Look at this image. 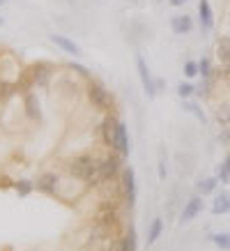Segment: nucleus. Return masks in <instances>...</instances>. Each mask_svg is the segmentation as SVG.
Masks as SVG:
<instances>
[{"mask_svg":"<svg viewBox=\"0 0 230 251\" xmlns=\"http://www.w3.org/2000/svg\"><path fill=\"white\" fill-rule=\"evenodd\" d=\"M230 212V191H221L212 203V214H228Z\"/></svg>","mask_w":230,"mask_h":251,"instance_id":"14","label":"nucleus"},{"mask_svg":"<svg viewBox=\"0 0 230 251\" xmlns=\"http://www.w3.org/2000/svg\"><path fill=\"white\" fill-rule=\"evenodd\" d=\"M216 58H219V62H221L223 67L230 65V37H223L221 42H219V46H216Z\"/></svg>","mask_w":230,"mask_h":251,"instance_id":"15","label":"nucleus"},{"mask_svg":"<svg viewBox=\"0 0 230 251\" xmlns=\"http://www.w3.org/2000/svg\"><path fill=\"white\" fill-rule=\"evenodd\" d=\"M170 28H173L175 35H186V32H191V28H193L191 16H186V14L173 16V19H170Z\"/></svg>","mask_w":230,"mask_h":251,"instance_id":"12","label":"nucleus"},{"mask_svg":"<svg viewBox=\"0 0 230 251\" xmlns=\"http://www.w3.org/2000/svg\"><path fill=\"white\" fill-rule=\"evenodd\" d=\"M69 69H71V72H76L78 76H83V78L90 76V72H88V67H83V65H78V62H69Z\"/></svg>","mask_w":230,"mask_h":251,"instance_id":"28","label":"nucleus"},{"mask_svg":"<svg viewBox=\"0 0 230 251\" xmlns=\"http://www.w3.org/2000/svg\"><path fill=\"white\" fill-rule=\"evenodd\" d=\"M209 90H212V78H203L200 88H196V92H198L200 97H209Z\"/></svg>","mask_w":230,"mask_h":251,"instance_id":"27","label":"nucleus"},{"mask_svg":"<svg viewBox=\"0 0 230 251\" xmlns=\"http://www.w3.org/2000/svg\"><path fill=\"white\" fill-rule=\"evenodd\" d=\"M35 189L42 191V194L53 196L55 191H58V175L55 173H42L37 180H35Z\"/></svg>","mask_w":230,"mask_h":251,"instance_id":"10","label":"nucleus"},{"mask_svg":"<svg viewBox=\"0 0 230 251\" xmlns=\"http://www.w3.org/2000/svg\"><path fill=\"white\" fill-rule=\"evenodd\" d=\"M16 191H19V196H28L32 189H35V182H30V180H19V182H14Z\"/></svg>","mask_w":230,"mask_h":251,"instance_id":"21","label":"nucleus"},{"mask_svg":"<svg viewBox=\"0 0 230 251\" xmlns=\"http://www.w3.org/2000/svg\"><path fill=\"white\" fill-rule=\"evenodd\" d=\"M216 177H219V182L221 184H228L230 182V154L223 159V164L219 166V173H216Z\"/></svg>","mask_w":230,"mask_h":251,"instance_id":"19","label":"nucleus"},{"mask_svg":"<svg viewBox=\"0 0 230 251\" xmlns=\"http://www.w3.org/2000/svg\"><path fill=\"white\" fill-rule=\"evenodd\" d=\"M136 72H138V76H140V83H143L145 95L150 99H154L157 97V81H154V76L150 74V69H147L143 55H136Z\"/></svg>","mask_w":230,"mask_h":251,"instance_id":"5","label":"nucleus"},{"mask_svg":"<svg viewBox=\"0 0 230 251\" xmlns=\"http://www.w3.org/2000/svg\"><path fill=\"white\" fill-rule=\"evenodd\" d=\"M198 16L203 30H212L214 28V14H212V7H209V0H200L198 2Z\"/></svg>","mask_w":230,"mask_h":251,"instance_id":"11","label":"nucleus"},{"mask_svg":"<svg viewBox=\"0 0 230 251\" xmlns=\"http://www.w3.org/2000/svg\"><path fill=\"white\" fill-rule=\"evenodd\" d=\"M85 95L90 99V104L101 113H113V95L99 83V81H90L85 88Z\"/></svg>","mask_w":230,"mask_h":251,"instance_id":"2","label":"nucleus"},{"mask_svg":"<svg viewBox=\"0 0 230 251\" xmlns=\"http://www.w3.org/2000/svg\"><path fill=\"white\" fill-rule=\"evenodd\" d=\"M184 108H186V111H191V113L196 115L200 122H205V113L198 108V104H191V101H186V99H184Z\"/></svg>","mask_w":230,"mask_h":251,"instance_id":"26","label":"nucleus"},{"mask_svg":"<svg viewBox=\"0 0 230 251\" xmlns=\"http://www.w3.org/2000/svg\"><path fill=\"white\" fill-rule=\"evenodd\" d=\"M200 212H203V196H193V198H189V203H184L180 221H182V224H189V221H193Z\"/></svg>","mask_w":230,"mask_h":251,"instance_id":"9","label":"nucleus"},{"mask_svg":"<svg viewBox=\"0 0 230 251\" xmlns=\"http://www.w3.org/2000/svg\"><path fill=\"white\" fill-rule=\"evenodd\" d=\"M117 154H122V157H129L131 148H129V134H127V125L122 120H117V127H115V136H113V148Z\"/></svg>","mask_w":230,"mask_h":251,"instance_id":"7","label":"nucleus"},{"mask_svg":"<svg viewBox=\"0 0 230 251\" xmlns=\"http://www.w3.org/2000/svg\"><path fill=\"white\" fill-rule=\"evenodd\" d=\"M67 173L76 177L88 187V189H99L101 177H99V157L92 154H76L67 161Z\"/></svg>","mask_w":230,"mask_h":251,"instance_id":"1","label":"nucleus"},{"mask_svg":"<svg viewBox=\"0 0 230 251\" xmlns=\"http://www.w3.org/2000/svg\"><path fill=\"white\" fill-rule=\"evenodd\" d=\"M117 242H120V251H136V230L129 228Z\"/></svg>","mask_w":230,"mask_h":251,"instance_id":"16","label":"nucleus"},{"mask_svg":"<svg viewBox=\"0 0 230 251\" xmlns=\"http://www.w3.org/2000/svg\"><path fill=\"white\" fill-rule=\"evenodd\" d=\"M0 2H2V0H0Z\"/></svg>","mask_w":230,"mask_h":251,"instance_id":"32","label":"nucleus"},{"mask_svg":"<svg viewBox=\"0 0 230 251\" xmlns=\"http://www.w3.org/2000/svg\"><path fill=\"white\" fill-rule=\"evenodd\" d=\"M212 242L221 251H228L230 249V233H214V235H212Z\"/></svg>","mask_w":230,"mask_h":251,"instance_id":"20","label":"nucleus"},{"mask_svg":"<svg viewBox=\"0 0 230 251\" xmlns=\"http://www.w3.org/2000/svg\"><path fill=\"white\" fill-rule=\"evenodd\" d=\"M193 92H196V88H193L191 83H184V81H182V83L177 85V95H180L182 99H189Z\"/></svg>","mask_w":230,"mask_h":251,"instance_id":"24","label":"nucleus"},{"mask_svg":"<svg viewBox=\"0 0 230 251\" xmlns=\"http://www.w3.org/2000/svg\"><path fill=\"white\" fill-rule=\"evenodd\" d=\"M198 69H200V76L203 78H212V62L207 60V58H203V60L198 62Z\"/></svg>","mask_w":230,"mask_h":251,"instance_id":"25","label":"nucleus"},{"mask_svg":"<svg viewBox=\"0 0 230 251\" xmlns=\"http://www.w3.org/2000/svg\"><path fill=\"white\" fill-rule=\"evenodd\" d=\"M184 76H189V78L200 76L198 62H193V60H186V62H184Z\"/></svg>","mask_w":230,"mask_h":251,"instance_id":"22","label":"nucleus"},{"mask_svg":"<svg viewBox=\"0 0 230 251\" xmlns=\"http://www.w3.org/2000/svg\"><path fill=\"white\" fill-rule=\"evenodd\" d=\"M186 2H189V0H170L173 7H182V5H186Z\"/></svg>","mask_w":230,"mask_h":251,"instance_id":"30","label":"nucleus"},{"mask_svg":"<svg viewBox=\"0 0 230 251\" xmlns=\"http://www.w3.org/2000/svg\"><path fill=\"white\" fill-rule=\"evenodd\" d=\"M161 230H163V221L154 219L152 226H150V230H147V242H150V244L157 242V240H159V235H161Z\"/></svg>","mask_w":230,"mask_h":251,"instance_id":"18","label":"nucleus"},{"mask_svg":"<svg viewBox=\"0 0 230 251\" xmlns=\"http://www.w3.org/2000/svg\"><path fill=\"white\" fill-rule=\"evenodd\" d=\"M0 25H2V19H0Z\"/></svg>","mask_w":230,"mask_h":251,"instance_id":"31","label":"nucleus"},{"mask_svg":"<svg viewBox=\"0 0 230 251\" xmlns=\"http://www.w3.org/2000/svg\"><path fill=\"white\" fill-rule=\"evenodd\" d=\"M51 76H53V67H51L48 62H35L30 67V72H28V78H30L35 85H39V88L48 85Z\"/></svg>","mask_w":230,"mask_h":251,"instance_id":"6","label":"nucleus"},{"mask_svg":"<svg viewBox=\"0 0 230 251\" xmlns=\"http://www.w3.org/2000/svg\"><path fill=\"white\" fill-rule=\"evenodd\" d=\"M122 154H106L99 157V177L104 182H115L117 175H122Z\"/></svg>","mask_w":230,"mask_h":251,"instance_id":"3","label":"nucleus"},{"mask_svg":"<svg viewBox=\"0 0 230 251\" xmlns=\"http://www.w3.org/2000/svg\"><path fill=\"white\" fill-rule=\"evenodd\" d=\"M120 189H122V203L127 207H134L136 203V173L131 166H124L120 175Z\"/></svg>","mask_w":230,"mask_h":251,"instance_id":"4","label":"nucleus"},{"mask_svg":"<svg viewBox=\"0 0 230 251\" xmlns=\"http://www.w3.org/2000/svg\"><path fill=\"white\" fill-rule=\"evenodd\" d=\"M51 39H53V44L58 46V49H62L65 53L69 55H81V46L74 44L69 37H62V35H51Z\"/></svg>","mask_w":230,"mask_h":251,"instance_id":"13","label":"nucleus"},{"mask_svg":"<svg viewBox=\"0 0 230 251\" xmlns=\"http://www.w3.org/2000/svg\"><path fill=\"white\" fill-rule=\"evenodd\" d=\"M159 180H166V161H163V154H159Z\"/></svg>","mask_w":230,"mask_h":251,"instance_id":"29","label":"nucleus"},{"mask_svg":"<svg viewBox=\"0 0 230 251\" xmlns=\"http://www.w3.org/2000/svg\"><path fill=\"white\" fill-rule=\"evenodd\" d=\"M216 184H219V177H205V180H200L198 182V194L200 196L212 194V191L216 189Z\"/></svg>","mask_w":230,"mask_h":251,"instance_id":"17","label":"nucleus"},{"mask_svg":"<svg viewBox=\"0 0 230 251\" xmlns=\"http://www.w3.org/2000/svg\"><path fill=\"white\" fill-rule=\"evenodd\" d=\"M25 104H28V111H30L32 118H42V113H39V104H35V95H25Z\"/></svg>","mask_w":230,"mask_h":251,"instance_id":"23","label":"nucleus"},{"mask_svg":"<svg viewBox=\"0 0 230 251\" xmlns=\"http://www.w3.org/2000/svg\"><path fill=\"white\" fill-rule=\"evenodd\" d=\"M115 127H117V118L113 113H106V118L101 120L99 125V136H101V143L106 148H113V136H115Z\"/></svg>","mask_w":230,"mask_h":251,"instance_id":"8","label":"nucleus"}]
</instances>
